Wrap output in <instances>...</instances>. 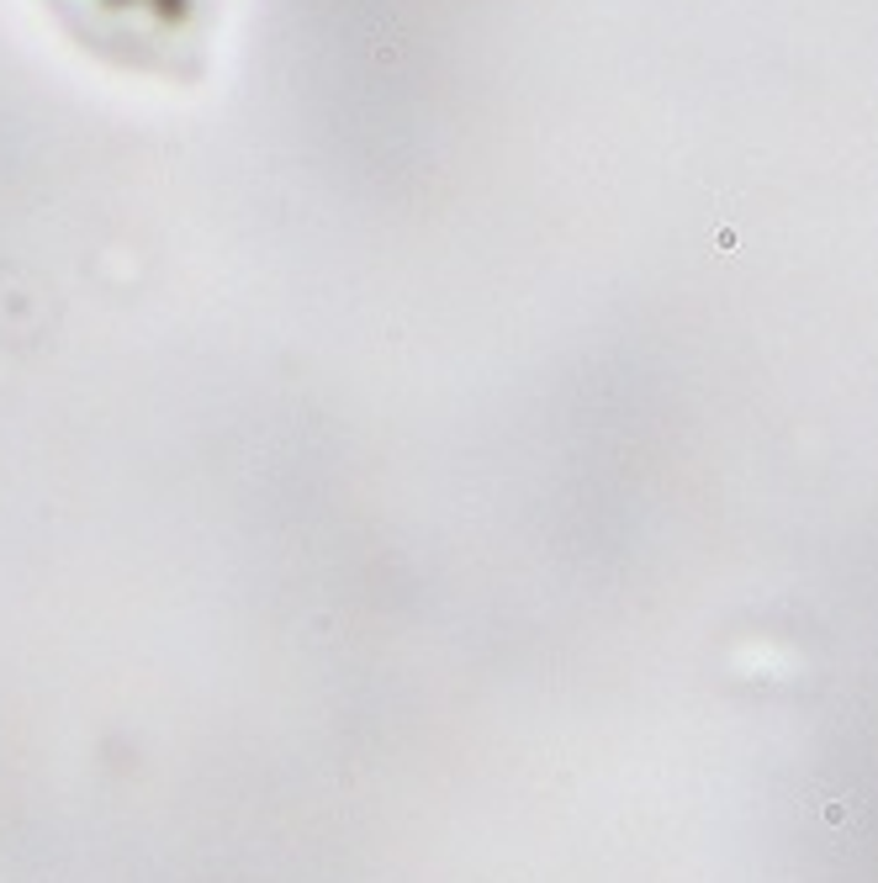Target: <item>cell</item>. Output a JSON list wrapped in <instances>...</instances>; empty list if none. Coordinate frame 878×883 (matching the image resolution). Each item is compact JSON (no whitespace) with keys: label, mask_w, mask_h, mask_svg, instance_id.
I'll list each match as a JSON object with an SVG mask.
<instances>
[{"label":"cell","mask_w":878,"mask_h":883,"mask_svg":"<svg viewBox=\"0 0 878 883\" xmlns=\"http://www.w3.org/2000/svg\"><path fill=\"white\" fill-rule=\"evenodd\" d=\"M38 6L85 59L143 80H196L223 22V0H38Z\"/></svg>","instance_id":"6da1fadb"}]
</instances>
